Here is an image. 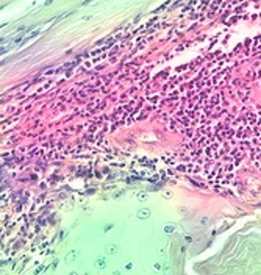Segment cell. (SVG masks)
I'll return each instance as SVG.
<instances>
[{
  "label": "cell",
  "mask_w": 261,
  "mask_h": 275,
  "mask_svg": "<svg viewBox=\"0 0 261 275\" xmlns=\"http://www.w3.org/2000/svg\"><path fill=\"white\" fill-rule=\"evenodd\" d=\"M138 217H139V219H147V217H150V210H148V208L139 210L138 211Z\"/></svg>",
  "instance_id": "obj_1"
},
{
  "label": "cell",
  "mask_w": 261,
  "mask_h": 275,
  "mask_svg": "<svg viewBox=\"0 0 261 275\" xmlns=\"http://www.w3.org/2000/svg\"><path fill=\"white\" fill-rule=\"evenodd\" d=\"M105 266H107V261H105L103 258H97V260H95V263H94L95 269H103Z\"/></svg>",
  "instance_id": "obj_2"
},
{
  "label": "cell",
  "mask_w": 261,
  "mask_h": 275,
  "mask_svg": "<svg viewBox=\"0 0 261 275\" xmlns=\"http://www.w3.org/2000/svg\"><path fill=\"white\" fill-rule=\"evenodd\" d=\"M105 250H107V253H108V255H113V253H116L117 246H116V244H108V246L105 247Z\"/></svg>",
  "instance_id": "obj_3"
},
{
  "label": "cell",
  "mask_w": 261,
  "mask_h": 275,
  "mask_svg": "<svg viewBox=\"0 0 261 275\" xmlns=\"http://www.w3.org/2000/svg\"><path fill=\"white\" fill-rule=\"evenodd\" d=\"M77 250H72L71 252V253H67V255H66V263H71V261L72 260H75V258H77Z\"/></svg>",
  "instance_id": "obj_4"
},
{
  "label": "cell",
  "mask_w": 261,
  "mask_h": 275,
  "mask_svg": "<svg viewBox=\"0 0 261 275\" xmlns=\"http://www.w3.org/2000/svg\"><path fill=\"white\" fill-rule=\"evenodd\" d=\"M145 192H134L133 194V198H138V200H145Z\"/></svg>",
  "instance_id": "obj_5"
},
{
  "label": "cell",
  "mask_w": 261,
  "mask_h": 275,
  "mask_svg": "<svg viewBox=\"0 0 261 275\" xmlns=\"http://www.w3.org/2000/svg\"><path fill=\"white\" fill-rule=\"evenodd\" d=\"M172 230H174L172 225H169V227H164V231H172Z\"/></svg>",
  "instance_id": "obj_6"
}]
</instances>
